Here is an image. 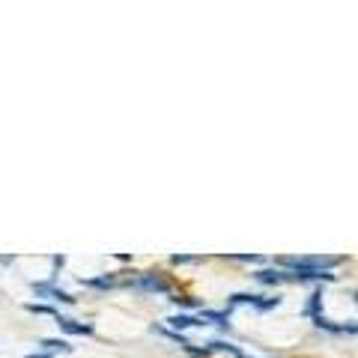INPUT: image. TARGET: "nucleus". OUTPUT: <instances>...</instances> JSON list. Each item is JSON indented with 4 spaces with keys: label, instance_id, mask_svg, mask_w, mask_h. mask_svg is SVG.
Returning a JSON list of instances; mask_svg holds the SVG:
<instances>
[{
    "label": "nucleus",
    "instance_id": "10",
    "mask_svg": "<svg viewBox=\"0 0 358 358\" xmlns=\"http://www.w3.org/2000/svg\"><path fill=\"white\" fill-rule=\"evenodd\" d=\"M254 281H260V284H284L287 272L284 268H260V272H254Z\"/></svg>",
    "mask_w": 358,
    "mask_h": 358
},
{
    "label": "nucleus",
    "instance_id": "13",
    "mask_svg": "<svg viewBox=\"0 0 358 358\" xmlns=\"http://www.w3.org/2000/svg\"><path fill=\"white\" fill-rule=\"evenodd\" d=\"M322 313V293H310L308 301H305V317H320Z\"/></svg>",
    "mask_w": 358,
    "mask_h": 358
},
{
    "label": "nucleus",
    "instance_id": "17",
    "mask_svg": "<svg viewBox=\"0 0 358 358\" xmlns=\"http://www.w3.org/2000/svg\"><path fill=\"white\" fill-rule=\"evenodd\" d=\"M30 313H42V317H57V310H54L51 305H27Z\"/></svg>",
    "mask_w": 358,
    "mask_h": 358
},
{
    "label": "nucleus",
    "instance_id": "15",
    "mask_svg": "<svg viewBox=\"0 0 358 358\" xmlns=\"http://www.w3.org/2000/svg\"><path fill=\"white\" fill-rule=\"evenodd\" d=\"M227 260H239V263H263L260 254H227Z\"/></svg>",
    "mask_w": 358,
    "mask_h": 358
},
{
    "label": "nucleus",
    "instance_id": "8",
    "mask_svg": "<svg viewBox=\"0 0 358 358\" xmlns=\"http://www.w3.org/2000/svg\"><path fill=\"white\" fill-rule=\"evenodd\" d=\"M200 322H212V326H218V329H230V308L227 310H200V317H197Z\"/></svg>",
    "mask_w": 358,
    "mask_h": 358
},
{
    "label": "nucleus",
    "instance_id": "9",
    "mask_svg": "<svg viewBox=\"0 0 358 358\" xmlns=\"http://www.w3.org/2000/svg\"><path fill=\"white\" fill-rule=\"evenodd\" d=\"M81 287H90V289H117L120 287V278L117 275H99V278H81Z\"/></svg>",
    "mask_w": 358,
    "mask_h": 358
},
{
    "label": "nucleus",
    "instance_id": "12",
    "mask_svg": "<svg viewBox=\"0 0 358 358\" xmlns=\"http://www.w3.org/2000/svg\"><path fill=\"white\" fill-rule=\"evenodd\" d=\"M206 350H209V355L212 352H230L233 358H248L236 343H230V341H212V343H206Z\"/></svg>",
    "mask_w": 358,
    "mask_h": 358
},
{
    "label": "nucleus",
    "instance_id": "6",
    "mask_svg": "<svg viewBox=\"0 0 358 358\" xmlns=\"http://www.w3.org/2000/svg\"><path fill=\"white\" fill-rule=\"evenodd\" d=\"M57 320V326L63 329V331H69V334H93L96 329H93V322H78V320H72V317H54Z\"/></svg>",
    "mask_w": 358,
    "mask_h": 358
},
{
    "label": "nucleus",
    "instance_id": "7",
    "mask_svg": "<svg viewBox=\"0 0 358 358\" xmlns=\"http://www.w3.org/2000/svg\"><path fill=\"white\" fill-rule=\"evenodd\" d=\"M197 326H203L197 317H192V313H173L171 320H167V329L171 331H185V329H197Z\"/></svg>",
    "mask_w": 358,
    "mask_h": 358
},
{
    "label": "nucleus",
    "instance_id": "4",
    "mask_svg": "<svg viewBox=\"0 0 358 358\" xmlns=\"http://www.w3.org/2000/svg\"><path fill=\"white\" fill-rule=\"evenodd\" d=\"M30 287L39 299H51V301H60V305H75V299L66 293V289H60L54 281H33Z\"/></svg>",
    "mask_w": 358,
    "mask_h": 358
},
{
    "label": "nucleus",
    "instance_id": "18",
    "mask_svg": "<svg viewBox=\"0 0 358 358\" xmlns=\"http://www.w3.org/2000/svg\"><path fill=\"white\" fill-rule=\"evenodd\" d=\"M24 358H54V355H48V352H33V355H24Z\"/></svg>",
    "mask_w": 358,
    "mask_h": 358
},
{
    "label": "nucleus",
    "instance_id": "5",
    "mask_svg": "<svg viewBox=\"0 0 358 358\" xmlns=\"http://www.w3.org/2000/svg\"><path fill=\"white\" fill-rule=\"evenodd\" d=\"M313 326H317L320 331H329V334H350V338L358 331L355 320H350V322H331L329 317H322V313H320V317H313Z\"/></svg>",
    "mask_w": 358,
    "mask_h": 358
},
{
    "label": "nucleus",
    "instance_id": "14",
    "mask_svg": "<svg viewBox=\"0 0 358 358\" xmlns=\"http://www.w3.org/2000/svg\"><path fill=\"white\" fill-rule=\"evenodd\" d=\"M171 301L176 308H188V310H197L200 308V301L192 299V296H182V293H171Z\"/></svg>",
    "mask_w": 358,
    "mask_h": 358
},
{
    "label": "nucleus",
    "instance_id": "2",
    "mask_svg": "<svg viewBox=\"0 0 358 358\" xmlns=\"http://www.w3.org/2000/svg\"><path fill=\"white\" fill-rule=\"evenodd\" d=\"M287 272V281H296V284H310V281H334V272L329 268H313V266H289L284 268Z\"/></svg>",
    "mask_w": 358,
    "mask_h": 358
},
{
    "label": "nucleus",
    "instance_id": "3",
    "mask_svg": "<svg viewBox=\"0 0 358 358\" xmlns=\"http://www.w3.org/2000/svg\"><path fill=\"white\" fill-rule=\"evenodd\" d=\"M236 305H251L254 310H260V313H266V310H275L278 305H281V299H268V296H257V293H233L230 296V308H236Z\"/></svg>",
    "mask_w": 358,
    "mask_h": 358
},
{
    "label": "nucleus",
    "instance_id": "16",
    "mask_svg": "<svg viewBox=\"0 0 358 358\" xmlns=\"http://www.w3.org/2000/svg\"><path fill=\"white\" fill-rule=\"evenodd\" d=\"M171 263H173V266H188V263H203V257H188V254H176V257H171Z\"/></svg>",
    "mask_w": 358,
    "mask_h": 358
},
{
    "label": "nucleus",
    "instance_id": "1",
    "mask_svg": "<svg viewBox=\"0 0 358 358\" xmlns=\"http://www.w3.org/2000/svg\"><path fill=\"white\" fill-rule=\"evenodd\" d=\"M120 287L134 289V293H164V296L173 293V284L159 272H141L131 278H120Z\"/></svg>",
    "mask_w": 358,
    "mask_h": 358
},
{
    "label": "nucleus",
    "instance_id": "11",
    "mask_svg": "<svg viewBox=\"0 0 358 358\" xmlns=\"http://www.w3.org/2000/svg\"><path fill=\"white\" fill-rule=\"evenodd\" d=\"M39 350H42V352H48V355H57V352H63V355H69V352H72V346H69V341H57V338H45V341H39Z\"/></svg>",
    "mask_w": 358,
    "mask_h": 358
}]
</instances>
